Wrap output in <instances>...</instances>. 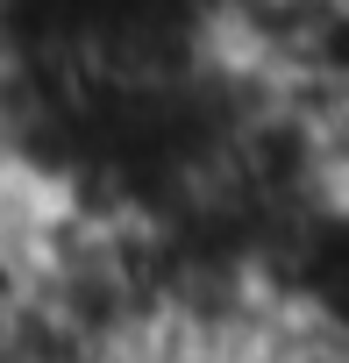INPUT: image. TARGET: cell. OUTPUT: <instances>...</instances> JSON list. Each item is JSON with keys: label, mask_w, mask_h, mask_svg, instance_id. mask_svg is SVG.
Instances as JSON below:
<instances>
[{"label": "cell", "mask_w": 349, "mask_h": 363, "mask_svg": "<svg viewBox=\"0 0 349 363\" xmlns=\"http://www.w3.org/2000/svg\"><path fill=\"white\" fill-rule=\"evenodd\" d=\"M264 363H349V342L342 335H321V328H285V342L264 356Z\"/></svg>", "instance_id": "6da1fadb"}, {"label": "cell", "mask_w": 349, "mask_h": 363, "mask_svg": "<svg viewBox=\"0 0 349 363\" xmlns=\"http://www.w3.org/2000/svg\"><path fill=\"white\" fill-rule=\"evenodd\" d=\"M135 363H264V356H243V349H214V342H150Z\"/></svg>", "instance_id": "7a4b0ae2"}]
</instances>
